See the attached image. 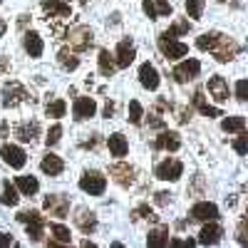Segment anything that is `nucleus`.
<instances>
[{"label":"nucleus","instance_id":"obj_1","mask_svg":"<svg viewBox=\"0 0 248 248\" xmlns=\"http://www.w3.org/2000/svg\"><path fill=\"white\" fill-rule=\"evenodd\" d=\"M209 52H214V57H216L218 62H229V60H233V57H236L238 45L233 43V37H226V35L216 32V37H214V45L209 47Z\"/></svg>","mask_w":248,"mask_h":248},{"label":"nucleus","instance_id":"obj_2","mask_svg":"<svg viewBox=\"0 0 248 248\" xmlns=\"http://www.w3.org/2000/svg\"><path fill=\"white\" fill-rule=\"evenodd\" d=\"M17 221L28 226V238H30L32 243H40V241H43L45 218L40 216L37 211H20V214H17Z\"/></svg>","mask_w":248,"mask_h":248},{"label":"nucleus","instance_id":"obj_3","mask_svg":"<svg viewBox=\"0 0 248 248\" xmlns=\"http://www.w3.org/2000/svg\"><path fill=\"white\" fill-rule=\"evenodd\" d=\"M79 189L90 194V196H102L107 189V179L102 176L99 171H87V174H82L79 179Z\"/></svg>","mask_w":248,"mask_h":248},{"label":"nucleus","instance_id":"obj_4","mask_svg":"<svg viewBox=\"0 0 248 248\" xmlns=\"http://www.w3.org/2000/svg\"><path fill=\"white\" fill-rule=\"evenodd\" d=\"M67 40H70V47H72V50L85 52V50L92 45L94 35H92V30H90L87 25H77V28H72V30L67 32Z\"/></svg>","mask_w":248,"mask_h":248},{"label":"nucleus","instance_id":"obj_5","mask_svg":"<svg viewBox=\"0 0 248 248\" xmlns=\"http://www.w3.org/2000/svg\"><path fill=\"white\" fill-rule=\"evenodd\" d=\"M159 50H161V55L167 60H179V57H184L186 52H189V47H186L184 43H176V40L171 35H167V32L159 35Z\"/></svg>","mask_w":248,"mask_h":248},{"label":"nucleus","instance_id":"obj_6","mask_svg":"<svg viewBox=\"0 0 248 248\" xmlns=\"http://www.w3.org/2000/svg\"><path fill=\"white\" fill-rule=\"evenodd\" d=\"M30 94L28 90L20 85V82H8V85L3 87V105L5 107H17V105H23V102H28Z\"/></svg>","mask_w":248,"mask_h":248},{"label":"nucleus","instance_id":"obj_7","mask_svg":"<svg viewBox=\"0 0 248 248\" xmlns=\"http://www.w3.org/2000/svg\"><path fill=\"white\" fill-rule=\"evenodd\" d=\"M199 72H201V62L199 60H184V62H179V65L174 67V79L179 82V85H184V82H191L194 77H199Z\"/></svg>","mask_w":248,"mask_h":248},{"label":"nucleus","instance_id":"obj_8","mask_svg":"<svg viewBox=\"0 0 248 248\" xmlns=\"http://www.w3.org/2000/svg\"><path fill=\"white\" fill-rule=\"evenodd\" d=\"M181 174H184V164L179 159H167V161L156 164V169H154V176L161 181H176Z\"/></svg>","mask_w":248,"mask_h":248},{"label":"nucleus","instance_id":"obj_9","mask_svg":"<svg viewBox=\"0 0 248 248\" xmlns=\"http://www.w3.org/2000/svg\"><path fill=\"white\" fill-rule=\"evenodd\" d=\"M43 206H45V211H47L50 216H55V218H67V214H70V201H67V196H60V194L45 196Z\"/></svg>","mask_w":248,"mask_h":248},{"label":"nucleus","instance_id":"obj_10","mask_svg":"<svg viewBox=\"0 0 248 248\" xmlns=\"http://www.w3.org/2000/svg\"><path fill=\"white\" fill-rule=\"evenodd\" d=\"M0 156H3V161L10 164L13 169H23L25 161H28V154L20 147H15V144H3V147H0Z\"/></svg>","mask_w":248,"mask_h":248},{"label":"nucleus","instance_id":"obj_11","mask_svg":"<svg viewBox=\"0 0 248 248\" xmlns=\"http://www.w3.org/2000/svg\"><path fill=\"white\" fill-rule=\"evenodd\" d=\"M94 112H97V102H94L92 97H77V99H75L72 114H75L77 122H85V119L94 117Z\"/></svg>","mask_w":248,"mask_h":248},{"label":"nucleus","instance_id":"obj_12","mask_svg":"<svg viewBox=\"0 0 248 248\" xmlns=\"http://www.w3.org/2000/svg\"><path fill=\"white\" fill-rule=\"evenodd\" d=\"M134 57H137L134 43H132V40H122V43L117 45V55H114V65L124 70V67H129L132 62H134Z\"/></svg>","mask_w":248,"mask_h":248},{"label":"nucleus","instance_id":"obj_13","mask_svg":"<svg viewBox=\"0 0 248 248\" xmlns=\"http://www.w3.org/2000/svg\"><path fill=\"white\" fill-rule=\"evenodd\" d=\"M109 176H112V179H114L119 186H124V189H129V186L134 184V169L129 167V164H124V161H119V164H112Z\"/></svg>","mask_w":248,"mask_h":248},{"label":"nucleus","instance_id":"obj_14","mask_svg":"<svg viewBox=\"0 0 248 248\" xmlns=\"http://www.w3.org/2000/svg\"><path fill=\"white\" fill-rule=\"evenodd\" d=\"M191 218L194 221H216L218 218V206L209 201H199L191 206Z\"/></svg>","mask_w":248,"mask_h":248},{"label":"nucleus","instance_id":"obj_15","mask_svg":"<svg viewBox=\"0 0 248 248\" xmlns=\"http://www.w3.org/2000/svg\"><path fill=\"white\" fill-rule=\"evenodd\" d=\"M139 82H141V87L149 90V92H154L159 87V72H156V67L152 65V62H144V65L139 67Z\"/></svg>","mask_w":248,"mask_h":248},{"label":"nucleus","instance_id":"obj_16","mask_svg":"<svg viewBox=\"0 0 248 248\" xmlns=\"http://www.w3.org/2000/svg\"><path fill=\"white\" fill-rule=\"evenodd\" d=\"M221 236H223L221 226L214 223V221H206V226H203L201 233H199V243H201V246H216V243L221 241Z\"/></svg>","mask_w":248,"mask_h":248},{"label":"nucleus","instance_id":"obj_17","mask_svg":"<svg viewBox=\"0 0 248 248\" xmlns=\"http://www.w3.org/2000/svg\"><path fill=\"white\" fill-rule=\"evenodd\" d=\"M75 223L82 233H92L97 229V216L90 211V209H77V216H75Z\"/></svg>","mask_w":248,"mask_h":248},{"label":"nucleus","instance_id":"obj_18","mask_svg":"<svg viewBox=\"0 0 248 248\" xmlns=\"http://www.w3.org/2000/svg\"><path fill=\"white\" fill-rule=\"evenodd\" d=\"M43 10H45L50 17H57V20L70 17V5L62 3V0H43Z\"/></svg>","mask_w":248,"mask_h":248},{"label":"nucleus","instance_id":"obj_19","mask_svg":"<svg viewBox=\"0 0 248 248\" xmlns=\"http://www.w3.org/2000/svg\"><path fill=\"white\" fill-rule=\"evenodd\" d=\"M154 147L156 149H164V152H176L181 147V139H179L176 132H161L156 137V141H154Z\"/></svg>","mask_w":248,"mask_h":248},{"label":"nucleus","instance_id":"obj_20","mask_svg":"<svg viewBox=\"0 0 248 248\" xmlns=\"http://www.w3.org/2000/svg\"><path fill=\"white\" fill-rule=\"evenodd\" d=\"M209 92H211V97L216 102H226V99H229V85H226V79L221 75L209 79Z\"/></svg>","mask_w":248,"mask_h":248},{"label":"nucleus","instance_id":"obj_21","mask_svg":"<svg viewBox=\"0 0 248 248\" xmlns=\"http://www.w3.org/2000/svg\"><path fill=\"white\" fill-rule=\"evenodd\" d=\"M40 169H43L45 174H50V176H60L62 169H65V161H62L57 154H47V156H43V161H40Z\"/></svg>","mask_w":248,"mask_h":248},{"label":"nucleus","instance_id":"obj_22","mask_svg":"<svg viewBox=\"0 0 248 248\" xmlns=\"http://www.w3.org/2000/svg\"><path fill=\"white\" fill-rule=\"evenodd\" d=\"M40 134V124L37 122H25V124H20V127L15 129V137L20 141H35Z\"/></svg>","mask_w":248,"mask_h":248},{"label":"nucleus","instance_id":"obj_23","mask_svg":"<svg viewBox=\"0 0 248 248\" xmlns=\"http://www.w3.org/2000/svg\"><path fill=\"white\" fill-rule=\"evenodd\" d=\"M107 147H109V152H112V156H127V152H129V144H127V139H124L122 134H112L109 139H107Z\"/></svg>","mask_w":248,"mask_h":248},{"label":"nucleus","instance_id":"obj_24","mask_svg":"<svg viewBox=\"0 0 248 248\" xmlns=\"http://www.w3.org/2000/svg\"><path fill=\"white\" fill-rule=\"evenodd\" d=\"M25 50H28L30 57H40V55H43V50H45L43 37H40L37 32H25Z\"/></svg>","mask_w":248,"mask_h":248},{"label":"nucleus","instance_id":"obj_25","mask_svg":"<svg viewBox=\"0 0 248 248\" xmlns=\"http://www.w3.org/2000/svg\"><path fill=\"white\" fill-rule=\"evenodd\" d=\"M147 246H152V248H164V246H169V229H154V231H149V236H147Z\"/></svg>","mask_w":248,"mask_h":248},{"label":"nucleus","instance_id":"obj_26","mask_svg":"<svg viewBox=\"0 0 248 248\" xmlns=\"http://www.w3.org/2000/svg\"><path fill=\"white\" fill-rule=\"evenodd\" d=\"M15 186H17V191L23 194V196H32V194H37V189H40V184H37L35 176H17Z\"/></svg>","mask_w":248,"mask_h":248},{"label":"nucleus","instance_id":"obj_27","mask_svg":"<svg viewBox=\"0 0 248 248\" xmlns=\"http://www.w3.org/2000/svg\"><path fill=\"white\" fill-rule=\"evenodd\" d=\"M97 62H99V72L105 75V77H112V75H114L117 65H114V57H112L107 50H99V57H97Z\"/></svg>","mask_w":248,"mask_h":248},{"label":"nucleus","instance_id":"obj_28","mask_svg":"<svg viewBox=\"0 0 248 248\" xmlns=\"http://www.w3.org/2000/svg\"><path fill=\"white\" fill-rule=\"evenodd\" d=\"M221 129L223 132H246V117H226L221 122Z\"/></svg>","mask_w":248,"mask_h":248},{"label":"nucleus","instance_id":"obj_29","mask_svg":"<svg viewBox=\"0 0 248 248\" xmlns=\"http://www.w3.org/2000/svg\"><path fill=\"white\" fill-rule=\"evenodd\" d=\"M57 62H60V65L65 67V70H70V72L79 67V57H77L75 52H70V50H60V55H57Z\"/></svg>","mask_w":248,"mask_h":248},{"label":"nucleus","instance_id":"obj_30","mask_svg":"<svg viewBox=\"0 0 248 248\" xmlns=\"http://www.w3.org/2000/svg\"><path fill=\"white\" fill-rule=\"evenodd\" d=\"M17 189L10 184V181H5L3 184V194H0V203H5V206H15L17 203Z\"/></svg>","mask_w":248,"mask_h":248},{"label":"nucleus","instance_id":"obj_31","mask_svg":"<svg viewBox=\"0 0 248 248\" xmlns=\"http://www.w3.org/2000/svg\"><path fill=\"white\" fill-rule=\"evenodd\" d=\"M50 233L55 236V241H60V243H65V246H70V243H72L70 229H65V226H62V223H52V226H50Z\"/></svg>","mask_w":248,"mask_h":248},{"label":"nucleus","instance_id":"obj_32","mask_svg":"<svg viewBox=\"0 0 248 248\" xmlns=\"http://www.w3.org/2000/svg\"><path fill=\"white\" fill-rule=\"evenodd\" d=\"M45 112H47V117H55V119L65 117V112H67V105H65V99H55V102H50V105L45 107Z\"/></svg>","mask_w":248,"mask_h":248},{"label":"nucleus","instance_id":"obj_33","mask_svg":"<svg viewBox=\"0 0 248 248\" xmlns=\"http://www.w3.org/2000/svg\"><path fill=\"white\" fill-rule=\"evenodd\" d=\"M189 30H191V23H189V20H176V23H174L169 30H164V32L171 35V37H176V35H186Z\"/></svg>","mask_w":248,"mask_h":248},{"label":"nucleus","instance_id":"obj_34","mask_svg":"<svg viewBox=\"0 0 248 248\" xmlns=\"http://www.w3.org/2000/svg\"><path fill=\"white\" fill-rule=\"evenodd\" d=\"M186 13H189V17L199 20L203 13V0H186Z\"/></svg>","mask_w":248,"mask_h":248},{"label":"nucleus","instance_id":"obj_35","mask_svg":"<svg viewBox=\"0 0 248 248\" xmlns=\"http://www.w3.org/2000/svg\"><path fill=\"white\" fill-rule=\"evenodd\" d=\"M141 218H152V221H156V216L152 214V209L147 203H141V206H137V209L132 211V221H141Z\"/></svg>","mask_w":248,"mask_h":248},{"label":"nucleus","instance_id":"obj_36","mask_svg":"<svg viewBox=\"0 0 248 248\" xmlns=\"http://www.w3.org/2000/svg\"><path fill=\"white\" fill-rule=\"evenodd\" d=\"M129 122L132 124H141V105H139L137 99L129 102Z\"/></svg>","mask_w":248,"mask_h":248},{"label":"nucleus","instance_id":"obj_37","mask_svg":"<svg viewBox=\"0 0 248 248\" xmlns=\"http://www.w3.org/2000/svg\"><path fill=\"white\" fill-rule=\"evenodd\" d=\"M214 37H216V32H203V35L196 40V47H199V50H209V47L214 45Z\"/></svg>","mask_w":248,"mask_h":248},{"label":"nucleus","instance_id":"obj_38","mask_svg":"<svg viewBox=\"0 0 248 248\" xmlns=\"http://www.w3.org/2000/svg\"><path fill=\"white\" fill-rule=\"evenodd\" d=\"M60 137H62V127L60 124H55V127L47 132V137H45V141H47V147H55V144L60 141Z\"/></svg>","mask_w":248,"mask_h":248},{"label":"nucleus","instance_id":"obj_39","mask_svg":"<svg viewBox=\"0 0 248 248\" xmlns=\"http://www.w3.org/2000/svg\"><path fill=\"white\" fill-rule=\"evenodd\" d=\"M233 149H236V152H238L241 156H243V154L248 152V137H246V132H241V137H238V139L233 141Z\"/></svg>","mask_w":248,"mask_h":248},{"label":"nucleus","instance_id":"obj_40","mask_svg":"<svg viewBox=\"0 0 248 248\" xmlns=\"http://www.w3.org/2000/svg\"><path fill=\"white\" fill-rule=\"evenodd\" d=\"M236 97H238L241 102L248 99V82H246V79H238V82H236Z\"/></svg>","mask_w":248,"mask_h":248},{"label":"nucleus","instance_id":"obj_41","mask_svg":"<svg viewBox=\"0 0 248 248\" xmlns=\"http://www.w3.org/2000/svg\"><path fill=\"white\" fill-rule=\"evenodd\" d=\"M154 10H156V15H171V5L167 0H154Z\"/></svg>","mask_w":248,"mask_h":248},{"label":"nucleus","instance_id":"obj_42","mask_svg":"<svg viewBox=\"0 0 248 248\" xmlns=\"http://www.w3.org/2000/svg\"><path fill=\"white\" fill-rule=\"evenodd\" d=\"M141 8H144V13H147V17H149V20H156V17H159V15H156V10H154V0H144Z\"/></svg>","mask_w":248,"mask_h":248},{"label":"nucleus","instance_id":"obj_43","mask_svg":"<svg viewBox=\"0 0 248 248\" xmlns=\"http://www.w3.org/2000/svg\"><path fill=\"white\" fill-rule=\"evenodd\" d=\"M238 243H241V246L248 243V236H246V218L238 223Z\"/></svg>","mask_w":248,"mask_h":248},{"label":"nucleus","instance_id":"obj_44","mask_svg":"<svg viewBox=\"0 0 248 248\" xmlns=\"http://www.w3.org/2000/svg\"><path fill=\"white\" fill-rule=\"evenodd\" d=\"M169 199H171V194H167V191H159V194H156V203H159V206H167Z\"/></svg>","mask_w":248,"mask_h":248},{"label":"nucleus","instance_id":"obj_45","mask_svg":"<svg viewBox=\"0 0 248 248\" xmlns=\"http://www.w3.org/2000/svg\"><path fill=\"white\" fill-rule=\"evenodd\" d=\"M8 246H13V238H10V236H5L3 231H0V248H8Z\"/></svg>","mask_w":248,"mask_h":248},{"label":"nucleus","instance_id":"obj_46","mask_svg":"<svg viewBox=\"0 0 248 248\" xmlns=\"http://www.w3.org/2000/svg\"><path fill=\"white\" fill-rule=\"evenodd\" d=\"M112 114H114V105H112V102H107V105H105V117L109 119Z\"/></svg>","mask_w":248,"mask_h":248},{"label":"nucleus","instance_id":"obj_47","mask_svg":"<svg viewBox=\"0 0 248 248\" xmlns=\"http://www.w3.org/2000/svg\"><path fill=\"white\" fill-rule=\"evenodd\" d=\"M79 3H82V5H87V3H90V0H79Z\"/></svg>","mask_w":248,"mask_h":248},{"label":"nucleus","instance_id":"obj_48","mask_svg":"<svg viewBox=\"0 0 248 248\" xmlns=\"http://www.w3.org/2000/svg\"><path fill=\"white\" fill-rule=\"evenodd\" d=\"M62 3H70V0H62Z\"/></svg>","mask_w":248,"mask_h":248},{"label":"nucleus","instance_id":"obj_49","mask_svg":"<svg viewBox=\"0 0 248 248\" xmlns=\"http://www.w3.org/2000/svg\"><path fill=\"white\" fill-rule=\"evenodd\" d=\"M218 3H223V0H218Z\"/></svg>","mask_w":248,"mask_h":248}]
</instances>
